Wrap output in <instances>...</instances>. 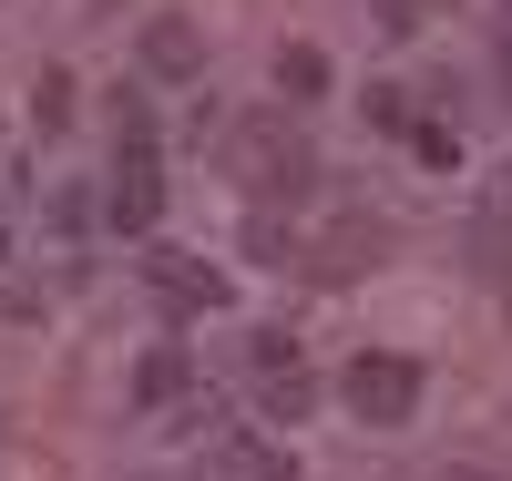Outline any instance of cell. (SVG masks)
Listing matches in <instances>:
<instances>
[{"label":"cell","mask_w":512,"mask_h":481,"mask_svg":"<svg viewBox=\"0 0 512 481\" xmlns=\"http://www.w3.org/2000/svg\"><path fill=\"white\" fill-rule=\"evenodd\" d=\"M246 369H256V379H277V369H297V348H287L277 328H256V338H246Z\"/></svg>","instance_id":"cell-12"},{"label":"cell","mask_w":512,"mask_h":481,"mask_svg":"<svg viewBox=\"0 0 512 481\" xmlns=\"http://www.w3.org/2000/svg\"><path fill=\"white\" fill-rule=\"evenodd\" d=\"M185 379H195V369L175 359V348H154V359L134 369V400H144V410H164V400H185Z\"/></svg>","instance_id":"cell-9"},{"label":"cell","mask_w":512,"mask_h":481,"mask_svg":"<svg viewBox=\"0 0 512 481\" xmlns=\"http://www.w3.org/2000/svg\"><path fill=\"white\" fill-rule=\"evenodd\" d=\"M410 154L420 164H461V134H451V123H410Z\"/></svg>","instance_id":"cell-13"},{"label":"cell","mask_w":512,"mask_h":481,"mask_svg":"<svg viewBox=\"0 0 512 481\" xmlns=\"http://www.w3.org/2000/svg\"><path fill=\"white\" fill-rule=\"evenodd\" d=\"M216 481H287V451L256 430H216Z\"/></svg>","instance_id":"cell-7"},{"label":"cell","mask_w":512,"mask_h":481,"mask_svg":"<svg viewBox=\"0 0 512 481\" xmlns=\"http://www.w3.org/2000/svg\"><path fill=\"white\" fill-rule=\"evenodd\" d=\"M226 154H236V174L256 185V205H267V195H287V205L308 195V144L287 134V113H246L236 134H226Z\"/></svg>","instance_id":"cell-1"},{"label":"cell","mask_w":512,"mask_h":481,"mask_svg":"<svg viewBox=\"0 0 512 481\" xmlns=\"http://www.w3.org/2000/svg\"><path fill=\"white\" fill-rule=\"evenodd\" d=\"M134 52H144V72H154V82H195V72H205V31H195L185 11H154Z\"/></svg>","instance_id":"cell-5"},{"label":"cell","mask_w":512,"mask_h":481,"mask_svg":"<svg viewBox=\"0 0 512 481\" xmlns=\"http://www.w3.org/2000/svg\"><path fill=\"white\" fill-rule=\"evenodd\" d=\"M31 123H41V134H62V123H72V72H41V82H31Z\"/></svg>","instance_id":"cell-10"},{"label":"cell","mask_w":512,"mask_h":481,"mask_svg":"<svg viewBox=\"0 0 512 481\" xmlns=\"http://www.w3.org/2000/svg\"><path fill=\"white\" fill-rule=\"evenodd\" d=\"M379 246H390V226H379L369 205H328V226H318V236H297V267H308L318 287H349Z\"/></svg>","instance_id":"cell-2"},{"label":"cell","mask_w":512,"mask_h":481,"mask_svg":"<svg viewBox=\"0 0 512 481\" xmlns=\"http://www.w3.org/2000/svg\"><path fill=\"white\" fill-rule=\"evenodd\" d=\"M256 389H267V410H277V420H308V400H318V379H308V369H277V379H256Z\"/></svg>","instance_id":"cell-11"},{"label":"cell","mask_w":512,"mask_h":481,"mask_svg":"<svg viewBox=\"0 0 512 481\" xmlns=\"http://www.w3.org/2000/svg\"><path fill=\"white\" fill-rule=\"evenodd\" d=\"M144 277H154L164 308H226V277H216V267H195V256H175V246H164Z\"/></svg>","instance_id":"cell-6"},{"label":"cell","mask_w":512,"mask_h":481,"mask_svg":"<svg viewBox=\"0 0 512 481\" xmlns=\"http://www.w3.org/2000/svg\"><path fill=\"white\" fill-rule=\"evenodd\" d=\"M431 21V0H390V31H420Z\"/></svg>","instance_id":"cell-15"},{"label":"cell","mask_w":512,"mask_h":481,"mask_svg":"<svg viewBox=\"0 0 512 481\" xmlns=\"http://www.w3.org/2000/svg\"><path fill=\"white\" fill-rule=\"evenodd\" d=\"M369 123H379V134H410V93H390V82H369Z\"/></svg>","instance_id":"cell-14"},{"label":"cell","mask_w":512,"mask_h":481,"mask_svg":"<svg viewBox=\"0 0 512 481\" xmlns=\"http://www.w3.org/2000/svg\"><path fill=\"white\" fill-rule=\"evenodd\" d=\"M103 215H113V236H144L154 215H164V164H154V144H113V195H103Z\"/></svg>","instance_id":"cell-4"},{"label":"cell","mask_w":512,"mask_h":481,"mask_svg":"<svg viewBox=\"0 0 512 481\" xmlns=\"http://www.w3.org/2000/svg\"><path fill=\"white\" fill-rule=\"evenodd\" d=\"M0 256H11V236H0Z\"/></svg>","instance_id":"cell-16"},{"label":"cell","mask_w":512,"mask_h":481,"mask_svg":"<svg viewBox=\"0 0 512 481\" xmlns=\"http://www.w3.org/2000/svg\"><path fill=\"white\" fill-rule=\"evenodd\" d=\"M277 93L287 103H318L328 93V52H318V41H287V52H277Z\"/></svg>","instance_id":"cell-8"},{"label":"cell","mask_w":512,"mask_h":481,"mask_svg":"<svg viewBox=\"0 0 512 481\" xmlns=\"http://www.w3.org/2000/svg\"><path fill=\"white\" fill-rule=\"evenodd\" d=\"M338 400H349L369 430H410V410H420V369H410V359H390V348H369V359L338 379Z\"/></svg>","instance_id":"cell-3"}]
</instances>
